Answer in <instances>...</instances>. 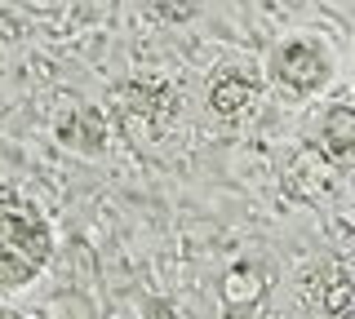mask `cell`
Instances as JSON below:
<instances>
[{"label": "cell", "mask_w": 355, "mask_h": 319, "mask_svg": "<svg viewBox=\"0 0 355 319\" xmlns=\"http://www.w3.org/2000/svg\"><path fill=\"white\" fill-rule=\"evenodd\" d=\"M53 253L49 222L27 195L0 186V284L18 289V284L36 280Z\"/></svg>", "instance_id": "cell-1"}, {"label": "cell", "mask_w": 355, "mask_h": 319, "mask_svg": "<svg viewBox=\"0 0 355 319\" xmlns=\"http://www.w3.org/2000/svg\"><path fill=\"white\" fill-rule=\"evenodd\" d=\"M306 311L320 319H347L355 315V271H347L342 262H320L302 284Z\"/></svg>", "instance_id": "cell-2"}, {"label": "cell", "mask_w": 355, "mask_h": 319, "mask_svg": "<svg viewBox=\"0 0 355 319\" xmlns=\"http://www.w3.org/2000/svg\"><path fill=\"white\" fill-rule=\"evenodd\" d=\"M275 80L288 84L293 93H315L320 84L329 80V58L320 45H306V40H293V45L275 49Z\"/></svg>", "instance_id": "cell-3"}, {"label": "cell", "mask_w": 355, "mask_h": 319, "mask_svg": "<svg viewBox=\"0 0 355 319\" xmlns=\"http://www.w3.org/2000/svg\"><path fill=\"white\" fill-rule=\"evenodd\" d=\"M253 93H258V84H253V75H244V71H222L218 80H214V111L218 116H240L244 107L253 102Z\"/></svg>", "instance_id": "cell-4"}, {"label": "cell", "mask_w": 355, "mask_h": 319, "mask_svg": "<svg viewBox=\"0 0 355 319\" xmlns=\"http://www.w3.org/2000/svg\"><path fill=\"white\" fill-rule=\"evenodd\" d=\"M320 142H324V151L333 160L351 156L355 151V111L351 107H333L324 116V125H320Z\"/></svg>", "instance_id": "cell-5"}, {"label": "cell", "mask_w": 355, "mask_h": 319, "mask_svg": "<svg viewBox=\"0 0 355 319\" xmlns=\"http://www.w3.org/2000/svg\"><path fill=\"white\" fill-rule=\"evenodd\" d=\"M0 319H22V315H14V311H0Z\"/></svg>", "instance_id": "cell-6"}]
</instances>
